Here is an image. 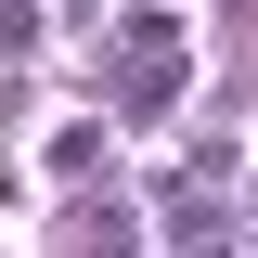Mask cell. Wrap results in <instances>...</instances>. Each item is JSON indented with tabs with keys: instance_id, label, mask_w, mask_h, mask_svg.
Wrapping results in <instances>:
<instances>
[{
	"instance_id": "obj_2",
	"label": "cell",
	"mask_w": 258,
	"mask_h": 258,
	"mask_svg": "<svg viewBox=\"0 0 258 258\" xmlns=\"http://www.w3.org/2000/svg\"><path fill=\"white\" fill-rule=\"evenodd\" d=\"M116 91H129V129H168V103L194 91V64H181V52H168V64H129Z\"/></svg>"
},
{
	"instance_id": "obj_1",
	"label": "cell",
	"mask_w": 258,
	"mask_h": 258,
	"mask_svg": "<svg viewBox=\"0 0 258 258\" xmlns=\"http://www.w3.org/2000/svg\"><path fill=\"white\" fill-rule=\"evenodd\" d=\"M142 245H168L155 207H129V194H91L78 207V258H142Z\"/></svg>"
},
{
	"instance_id": "obj_3",
	"label": "cell",
	"mask_w": 258,
	"mask_h": 258,
	"mask_svg": "<svg viewBox=\"0 0 258 258\" xmlns=\"http://www.w3.org/2000/svg\"><path fill=\"white\" fill-rule=\"evenodd\" d=\"M39 155H52V181H103V129H52Z\"/></svg>"
}]
</instances>
